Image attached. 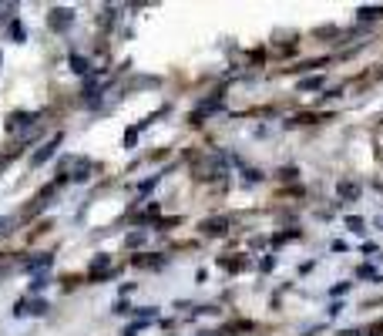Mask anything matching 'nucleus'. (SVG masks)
<instances>
[{
  "label": "nucleus",
  "mask_w": 383,
  "mask_h": 336,
  "mask_svg": "<svg viewBox=\"0 0 383 336\" xmlns=\"http://www.w3.org/2000/svg\"><path fill=\"white\" fill-rule=\"evenodd\" d=\"M71 20H74V10H71V7H57V10H51V27H54V31H64V27H71Z\"/></svg>",
  "instance_id": "1"
},
{
  "label": "nucleus",
  "mask_w": 383,
  "mask_h": 336,
  "mask_svg": "<svg viewBox=\"0 0 383 336\" xmlns=\"http://www.w3.org/2000/svg\"><path fill=\"white\" fill-rule=\"evenodd\" d=\"M34 125H40L37 114H14L7 121V131H24V128H34Z\"/></svg>",
  "instance_id": "2"
},
{
  "label": "nucleus",
  "mask_w": 383,
  "mask_h": 336,
  "mask_svg": "<svg viewBox=\"0 0 383 336\" xmlns=\"http://www.w3.org/2000/svg\"><path fill=\"white\" fill-rule=\"evenodd\" d=\"M67 168H71V178H88L91 161L88 158H67Z\"/></svg>",
  "instance_id": "3"
},
{
  "label": "nucleus",
  "mask_w": 383,
  "mask_h": 336,
  "mask_svg": "<svg viewBox=\"0 0 383 336\" xmlns=\"http://www.w3.org/2000/svg\"><path fill=\"white\" fill-rule=\"evenodd\" d=\"M64 141V138L61 135H54V138H51V141L47 145H44V148H40V152L37 155H34V165H44V161H47L51 158V155H54V148H57V145H61Z\"/></svg>",
  "instance_id": "4"
},
{
  "label": "nucleus",
  "mask_w": 383,
  "mask_h": 336,
  "mask_svg": "<svg viewBox=\"0 0 383 336\" xmlns=\"http://www.w3.org/2000/svg\"><path fill=\"white\" fill-rule=\"evenodd\" d=\"M336 192H340V199H356V195H360V185H353V182H340V188H336Z\"/></svg>",
  "instance_id": "5"
},
{
  "label": "nucleus",
  "mask_w": 383,
  "mask_h": 336,
  "mask_svg": "<svg viewBox=\"0 0 383 336\" xmlns=\"http://www.w3.org/2000/svg\"><path fill=\"white\" fill-rule=\"evenodd\" d=\"M202 229L212 232V235H219V232H225V219H208V222H202Z\"/></svg>",
  "instance_id": "6"
},
{
  "label": "nucleus",
  "mask_w": 383,
  "mask_h": 336,
  "mask_svg": "<svg viewBox=\"0 0 383 336\" xmlns=\"http://www.w3.org/2000/svg\"><path fill=\"white\" fill-rule=\"evenodd\" d=\"M376 17H383V7H363L360 10V20H376Z\"/></svg>",
  "instance_id": "7"
},
{
  "label": "nucleus",
  "mask_w": 383,
  "mask_h": 336,
  "mask_svg": "<svg viewBox=\"0 0 383 336\" xmlns=\"http://www.w3.org/2000/svg\"><path fill=\"white\" fill-rule=\"evenodd\" d=\"M299 88L303 91H316V88H323V78H309V81H303Z\"/></svg>",
  "instance_id": "8"
},
{
  "label": "nucleus",
  "mask_w": 383,
  "mask_h": 336,
  "mask_svg": "<svg viewBox=\"0 0 383 336\" xmlns=\"http://www.w3.org/2000/svg\"><path fill=\"white\" fill-rule=\"evenodd\" d=\"M108 262H111L108 256H98L94 262H91V269H94V272H101V269H108Z\"/></svg>",
  "instance_id": "9"
},
{
  "label": "nucleus",
  "mask_w": 383,
  "mask_h": 336,
  "mask_svg": "<svg viewBox=\"0 0 383 336\" xmlns=\"http://www.w3.org/2000/svg\"><path fill=\"white\" fill-rule=\"evenodd\" d=\"M71 64H74V71H78V74L88 71V61H84V57H71Z\"/></svg>",
  "instance_id": "10"
},
{
  "label": "nucleus",
  "mask_w": 383,
  "mask_h": 336,
  "mask_svg": "<svg viewBox=\"0 0 383 336\" xmlns=\"http://www.w3.org/2000/svg\"><path fill=\"white\" fill-rule=\"evenodd\" d=\"M141 242H145V232H131L128 235V246H141Z\"/></svg>",
  "instance_id": "11"
},
{
  "label": "nucleus",
  "mask_w": 383,
  "mask_h": 336,
  "mask_svg": "<svg viewBox=\"0 0 383 336\" xmlns=\"http://www.w3.org/2000/svg\"><path fill=\"white\" fill-rule=\"evenodd\" d=\"M383 333V320L380 323H373V326H370V336H380Z\"/></svg>",
  "instance_id": "12"
}]
</instances>
